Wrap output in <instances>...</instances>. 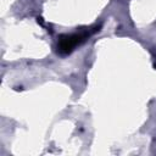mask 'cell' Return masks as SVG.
Masks as SVG:
<instances>
[{
    "mask_svg": "<svg viewBox=\"0 0 156 156\" xmlns=\"http://www.w3.org/2000/svg\"><path fill=\"white\" fill-rule=\"evenodd\" d=\"M100 26L95 27L93 30L88 29V30H83L79 33H73V34H66L60 37L58 43H57V52L61 55H67L69 52H72L78 45H80L83 41H85L94 32L99 30Z\"/></svg>",
    "mask_w": 156,
    "mask_h": 156,
    "instance_id": "6da1fadb",
    "label": "cell"
}]
</instances>
